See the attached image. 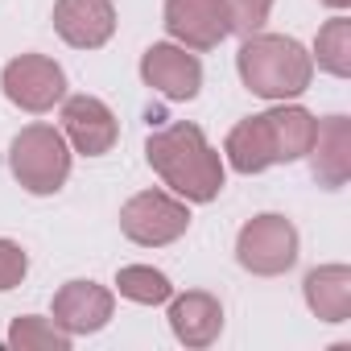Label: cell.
<instances>
[{
    "mask_svg": "<svg viewBox=\"0 0 351 351\" xmlns=\"http://www.w3.org/2000/svg\"><path fill=\"white\" fill-rule=\"evenodd\" d=\"M145 157L157 169V178L178 191L186 203H211L223 191V157L207 145L199 124H169L145 141Z\"/></svg>",
    "mask_w": 351,
    "mask_h": 351,
    "instance_id": "1",
    "label": "cell"
},
{
    "mask_svg": "<svg viewBox=\"0 0 351 351\" xmlns=\"http://www.w3.org/2000/svg\"><path fill=\"white\" fill-rule=\"evenodd\" d=\"M314 132H318V120L306 108H273V112L240 120L228 132L223 153H228L232 169L261 173L269 165H289V161L306 157L314 145Z\"/></svg>",
    "mask_w": 351,
    "mask_h": 351,
    "instance_id": "2",
    "label": "cell"
},
{
    "mask_svg": "<svg viewBox=\"0 0 351 351\" xmlns=\"http://www.w3.org/2000/svg\"><path fill=\"white\" fill-rule=\"evenodd\" d=\"M236 66H240L244 87L261 99H293L310 87V75H314V58L306 54V46L285 34L244 38Z\"/></svg>",
    "mask_w": 351,
    "mask_h": 351,
    "instance_id": "3",
    "label": "cell"
},
{
    "mask_svg": "<svg viewBox=\"0 0 351 351\" xmlns=\"http://www.w3.org/2000/svg\"><path fill=\"white\" fill-rule=\"evenodd\" d=\"M9 169L29 195H58L71 178V149L66 136L50 124H29L13 136Z\"/></svg>",
    "mask_w": 351,
    "mask_h": 351,
    "instance_id": "4",
    "label": "cell"
},
{
    "mask_svg": "<svg viewBox=\"0 0 351 351\" xmlns=\"http://www.w3.org/2000/svg\"><path fill=\"white\" fill-rule=\"evenodd\" d=\"M236 261L256 277H277L298 261V228L285 215H256L240 228Z\"/></svg>",
    "mask_w": 351,
    "mask_h": 351,
    "instance_id": "5",
    "label": "cell"
},
{
    "mask_svg": "<svg viewBox=\"0 0 351 351\" xmlns=\"http://www.w3.org/2000/svg\"><path fill=\"white\" fill-rule=\"evenodd\" d=\"M191 228V211L186 203L169 199L161 191H141L132 195L124 207H120V232L141 244V248H161V244H173L178 236H186Z\"/></svg>",
    "mask_w": 351,
    "mask_h": 351,
    "instance_id": "6",
    "label": "cell"
},
{
    "mask_svg": "<svg viewBox=\"0 0 351 351\" xmlns=\"http://www.w3.org/2000/svg\"><path fill=\"white\" fill-rule=\"evenodd\" d=\"M0 87H5V95L25 112H50L66 95V75L46 54H21L5 66Z\"/></svg>",
    "mask_w": 351,
    "mask_h": 351,
    "instance_id": "7",
    "label": "cell"
},
{
    "mask_svg": "<svg viewBox=\"0 0 351 351\" xmlns=\"http://www.w3.org/2000/svg\"><path fill=\"white\" fill-rule=\"evenodd\" d=\"M165 29L186 50H215L232 34L223 0H165Z\"/></svg>",
    "mask_w": 351,
    "mask_h": 351,
    "instance_id": "8",
    "label": "cell"
},
{
    "mask_svg": "<svg viewBox=\"0 0 351 351\" xmlns=\"http://www.w3.org/2000/svg\"><path fill=\"white\" fill-rule=\"evenodd\" d=\"M141 79L153 91H161L165 99H195L203 87V66L195 54H186V46L157 42L141 58Z\"/></svg>",
    "mask_w": 351,
    "mask_h": 351,
    "instance_id": "9",
    "label": "cell"
},
{
    "mask_svg": "<svg viewBox=\"0 0 351 351\" xmlns=\"http://www.w3.org/2000/svg\"><path fill=\"white\" fill-rule=\"evenodd\" d=\"M62 136L79 153L99 157V153H108L116 145L120 124H116V116H112V108L104 99H95V95H71L62 104Z\"/></svg>",
    "mask_w": 351,
    "mask_h": 351,
    "instance_id": "10",
    "label": "cell"
},
{
    "mask_svg": "<svg viewBox=\"0 0 351 351\" xmlns=\"http://www.w3.org/2000/svg\"><path fill=\"white\" fill-rule=\"evenodd\" d=\"M54 29L75 50H99L116 34L112 0H54Z\"/></svg>",
    "mask_w": 351,
    "mask_h": 351,
    "instance_id": "11",
    "label": "cell"
},
{
    "mask_svg": "<svg viewBox=\"0 0 351 351\" xmlns=\"http://www.w3.org/2000/svg\"><path fill=\"white\" fill-rule=\"evenodd\" d=\"M112 293L95 281H66L54 293V322L66 335H95L112 318Z\"/></svg>",
    "mask_w": 351,
    "mask_h": 351,
    "instance_id": "12",
    "label": "cell"
},
{
    "mask_svg": "<svg viewBox=\"0 0 351 351\" xmlns=\"http://www.w3.org/2000/svg\"><path fill=\"white\" fill-rule=\"evenodd\" d=\"M310 173L326 191H339L351 178V120L347 116H326L314 132L310 145Z\"/></svg>",
    "mask_w": 351,
    "mask_h": 351,
    "instance_id": "13",
    "label": "cell"
},
{
    "mask_svg": "<svg viewBox=\"0 0 351 351\" xmlns=\"http://www.w3.org/2000/svg\"><path fill=\"white\" fill-rule=\"evenodd\" d=\"M169 330L178 343L186 347H211L223 330V306L219 298L203 293V289H191L182 298L169 302Z\"/></svg>",
    "mask_w": 351,
    "mask_h": 351,
    "instance_id": "14",
    "label": "cell"
},
{
    "mask_svg": "<svg viewBox=\"0 0 351 351\" xmlns=\"http://www.w3.org/2000/svg\"><path fill=\"white\" fill-rule=\"evenodd\" d=\"M306 306L322 318V322H347L351 318V269L347 265H322L314 273H306Z\"/></svg>",
    "mask_w": 351,
    "mask_h": 351,
    "instance_id": "15",
    "label": "cell"
},
{
    "mask_svg": "<svg viewBox=\"0 0 351 351\" xmlns=\"http://www.w3.org/2000/svg\"><path fill=\"white\" fill-rule=\"evenodd\" d=\"M116 285H120V298H128L136 306H157V302H169V293H173L169 277L153 265H124L116 273Z\"/></svg>",
    "mask_w": 351,
    "mask_h": 351,
    "instance_id": "16",
    "label": "cell"
},
{
    "mask_svg": "<svg viewBox=\"0 0 351 351\" xmlns=\"http://www.w3.org/2000/svg\"><path fill=\"white\" fill-rule=\"evenodd\" d=\"M314 54H318V66L335 79H347L351 75V21L347 17H335L318 29V42H314Z\"/></svg>",
    "mask_w": 351,
    "mask_h": 351,
    "instance_id": "17",
    "label": "cell"
},
{
    "mask_svg": "<svg viewBox=\"0 0 351 351\" xmlns=\"http://www.w3.org/2000/svg\"><path fill=\"white\" fill-rule=\"evenodd\" d=\"M9 347H21V351H71V335L50 318L25 314V318H17L9 326Z\"/></svg>",
    "mask_w": 351,
    "mask_h": 351,
    "instance_id": "18",
    "label": "cell"
},
{
    "mask_svg": "<svg viewBox=\"0 0 351 351\" xmlns=\"http://www.w3.org/2000/svg\"><path fill=\"white\" fill-rule=\"evenodd\" d=\"M223 9H228V25H232V34L252 38V34H261V25L269 21L273 0H223Z\"/></svg>",
    "mask_w": 351,
    "mask_h": 351,
    "instance_id": "19",
    "label": "cell"
},
{
    "mask_svg": "<svg viewBox=\"0 0 351 351\" xmlns=\"http://www.w3.org/2000/svg\"><path fill=\"white\" fill-rule=\"evenodd\" d=\"M29 273V256L17 240H0V293L5 289H17Z\"/></svg>",
    "mask_w": 351,
    "mask_h": 351,
    "instance_id": "20",
    "label": "cell"
},
{
    "mask_svg": "<svg viewBox=\"0 0 351 351\" xmlns=\"http://www.w3.org/2000/svg\"><path fill=\"white\" fill-rule=\"evenodd\" d=\"M322 5H330V9H347L351 0H322Z\"/></svg>",
    "mask_w": 351,
    "mask_h": 351,
    "instance_id": "21",
    "label": "cell"
}]
</instances>
